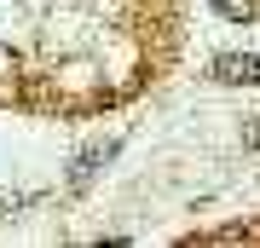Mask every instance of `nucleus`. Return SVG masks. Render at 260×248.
Here are the masks:
<instances>
[{
  "mask_svg": "<svg viewBox=\"0 0 260 248\" xmlns=\"http://www.w3.org/2000/svg\"><path fill=\"white\" fill-rule=\"evenodd\" d=\"M214 81H225V87H260V58H254V52H225V58H214Z\"/></svg>",
  "mask_w": 260,
  "mask_h": 248,
  "instance_id": "obj_1",
  "label": "nucleus"
},
{
  "mask_svg": "<svg viewBox=\"0 0 260 248\" xmlns=\"http://www.w3.org/2000/svg\"><path fill=\"white\" fill-rule=\"evenodd\" d=\"M214 12H220L225 23H254L260 18V0H214Z\"/></svg>",
  "mask_w": 260,
  "mask_h": 248,
  "instance_id": "obj_2",
  "label": "nucleus"
},
{
  "mask_svg": "<svg viewBox=\"0 0 260 248\" xmlns=\"http://www.w3.org/2000/svg\"><path fill=\"white\" fill-rule=\"evenodd\" d=\"M104 156H110V145H104V150H87V156L75 162V173H70V179H75V185H87V179L99 173V162H104Z\"/></svg>",
  "mask_w": 260,
  "mask_h": 248,
  "instance_id": "obj_3",
  "label": "nucleus"
},
{
  "mask_svg": "<svg viewBox=\"0 0 260 248\" xmlns=\"http://www.w3.org/2000/svg\"><path fill=\"white\" fill-rule=\"evenodd\" d=\"M249 145H260V116H254V127H249Z\"/></svg>",
  "mask_w": 260,
  "mask_h": 248,
  "instance_id": "obj_4",
  "label": "nucleus"
}]
</instances>
